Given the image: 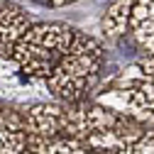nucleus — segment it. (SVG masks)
<instances>
[{
    "mask_svg": "<svg viewBox=\"0 0 154 154\" xmlns=\"http://www.w3.org/2000/svg\"><path fill=\"white\" fill-rule=\"evenodd\" d=\"M29 3L39 5V8H49V10H56V8H66V5H73L76 0H29Z\"/></svg>",
    "mask_w": 154,
    "mask_h": 154,
    "instance_id": "10",
    "label": "nucleus"
},
{
    "mask_svg": "<svg viewBox=\"0 0 154 154\" xmlns=\"http://www.w3.org/2000/svg\"><path fill=\"white\" fill-rule=\"evenodd\" d=\"M140 71L147 76L152 83H154V56H147V54L142 56V61H140Z\"/></svg>",
    "mask_w": 154,
    "mask_h": 154,
    "instance_id": "11",
    "label": "nucleus"
},
{
    "mask_svg": "<svg viewBox=\"0 0 154 154\" xmlns=\"http://www.w3.org/2000/svg\"><path fill=\"white\" fill-rule=\"evenodd\" d=\"M20 154H32V152H27V149H25V152H20Z\"/></svg>",
    "mask_w": 154,
    "mask_h": 154,
    "instance_id": "12",
    "label": "nucleus"
},
{
    "mask_svg": "<svg viewBox=\"0 0 154 154\" xmlns=\"http://www.w3.org/2000/svg\"><path fill=\"white\" fill-rule=\"evenodd\" d=\"M142 134H144L142 122L91 100L86 110L83 142L93 154H130V149Z\"/></svg>",
    "mask_w": 154,
    "mask_h": 154,
    "instance_id": "3",
    "label": "nucleus"
},
{
    "mask_svg": "<svg viewBox=\"0 0 154 154\" xmlns=\"http://www.w3.org/2000/svg\"><path fill=\"white\" fill-rule=\"evenodd\" d=\"M132 8H134V0H115V3L105 10L103 20H100V32L108 39H120L122 34H127Z\"/></svg>",
    "mask_w": 154,
    "mask_h": 154,
    "instance_id": "7",
    "label": "nucleus"
},
{
    "mask_svg": "<svg viewBox=\"0 0 154 154\" xmlns=\"http://www.w3.org/2000/svg\"><path fill=\"white\" fill-rule=\"evenodd\" d=\"M32 154H93L86 142L73 140V137H54L42 142H27L25 147Z\"/></svg>",
    "mask_w": 154,
    "mask_h": 154,
    "instance_id": "8",
    "label": "nucleus"
},
{
    "mask_svg": "<svg viewBox=\"0 0 154 154\" xmlns=\"http://www.w3.org/2000/svg\"><path fill=\"white\" fill-rule=\"evenodd\" d=\"M127 34L142 54L154 56V0H134Z\"/></svg>",
    "mask_w": 154,
    "mask_h": 154,
    "instance_id": "5",
    "label": "nucleus"
},
{
    "mask_svg": "<svg viewBox=\"0 0 154 154\" xmlns=\"http://www.w3.org/2000/svg\"><path fill=\"white\" fill-rule=\"evenodd\" d=\"M103 64H105L103 42L76 29L64 59L44 81L49 98L59 103H73V100L86 98L88 91H93L95 83L100 81Z\"/></svg>",
    "mask_w": 154,
    "mask_h": 154,
    "instance_id": "1",
    "label": "nucleus"
},
{
    "mask_svg": "<svg viewBox=\"0 0 154 154\" xmlns=\"http://www.w3.org/2000/svg\"><path fill=\"white\" fill-rule=\"evenodd\" d=\"M130 154H154V130H144V134L134 142Z\"/></svg>",
    "mask_w": 154,
    "mask_h": 154,
    "instance_id": "9",
    "label": "nucleus"
},
{
    "mask_svg": "<svg viewBox=\"0 0 154 154\" xmlns=\"http://www.w3.org/2000/svg\"><path fill=\"white\" fill-rule=\"evenodd\" d=\"M34 25V20L12 0H0V59H10L20 37Z\"/></svg>",
    "mask_w": 154,
    "mask_h": 154,
    "instance_id": "4",
    "label": "nucleus"
},
{
    "mask_svg": "<svg viewBox=\"0 0 154 154\" xmlns=\"http://www.w3.org/2000/svg\"><path fill=\"white\" fill-rule=\"evenodd\" d=\"M73 34L76 27L66 22H34L15 44L10 61L25 79L47 81L71 47Z\"/></svg>",
    "mask_w": 154,
    "mask_h": 154,
    "instance_id": "2",
    "label": "nucleus"
},
{
    "mask_svg": "<svg viewBox=\"0 0 154 154\" xmlns=\"http://www.w3.org/2000/svg\"><path fill=\"white\" fill-rule=\"evenodd\" d=\"M27 147L22 112L10 105H0V154H20Z\"/></svg>",
    "mask_w": 154,
    "mask_h": 154,
    "instance_id": "6",
    "label": "nucleus"
}]
</instances>
